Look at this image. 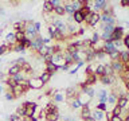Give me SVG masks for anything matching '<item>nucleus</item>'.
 Wrapping results in <instances>:
<instances>
[{
    "label": "nucleus",
    "instance_id": "1",
    "mask_svg": "<svg viewBox=\"0 0 129 121\" xmlns=\"http://www.w3.org/2000/svg\"><path fill=\"white\" fill-rule=\"evenodd\" d=\"M125 35V28L121 26H116L113 32L110 34V42H114V40H122Z\"/></svg>",
    "mask_w": 129,
    "mask_h": 121
},
{
    "label": "nucleus",
    "instance_id": "2",
    "mask_svg": "<svg viewBox=\"0 0 129 121\" xmlns=\"http://www.w3.org/2000/svg\"><path fill=\"white\" fill-rule=\"evenodd\" d=\"M43 82L40 81L39 77H32V78H28V87L34 89V90H39V89L43 87Z\"/></svg>",
    "mask_w": 129,
    "mask_h": 121
},
{
    "label": "nucleus",
    "instance_id": "3",
    "mask_svg": "<svg viewBox=\"0 0 129 121\" xmlns=\"http://www.w3.org/2000/svg\"><path fill=\"white\" fill-rule=\"evenodd\" d=\"M110 66H112L113 73H118V74H121L124 70H128V63L124 65V63H121L118 59H117V60H113V62L110 63Z\"/></svg>",
    "mask_w": 129,
    "mask_h": 121
},
{
    "label": "nucleus",
    "instance_id": "4",
    "mask_svg": "<svg viewBox=\"0 0 129 121\" xmlns=\"http://www.w3.org/2000/svg\"><path fill=\"white\" fill-rule=\"evenodd\" d=\"M100 22H102L104 24H114L116 20H114V16L113 15L102 12V14H100Z\"/></svg>",
    "mask_w": 129,
    "mask_h": 121
},
{
    "label": "nucleus",
    "instance_id": "5",
    "mask_svg": "<svg viewBox=\"0 0 129 121\" xmlns=\"http://www.w3.org/2000/svg\"><path fill=\"white\" fill-rule=\"evenodd\" d=\"M90 117L94 121H105L106 118H105V112H102V110H100V109H94V110H91V114H90Z\"/></svg>",
    "mask_w": 129,
    "mask_h": 121
},
{
    "label": "nucleus",
    "instance_id": "6",
    "mask_svg": "<svg viewBox=\"0 0 129 121\" xmlns=\"http://www.w3.org/2000/svg\"><path fill=\"white\" fill-rule=\"evenodd\" d=\"M46 121H58L59 120V112L58 110H54V112H50L44 116Z\"/></svg>",
    "mask_w": 129,
    "mask_h": 121
},
{
    "label": "nucleus",
    "instance_id": "7",
    "mask_svg": "<svg viewBox=\"0 0 129 121\" xmlns=\"http://www.w3.org/2000/svg\"><path fill=\"white\" fill-rule=\"evenodd\" d=\"M117 98H118V96L116 94V93H110V94H108V98H106V106L108 105H114L117 104Z\"/></svg>",
    "mask_w": 129,
    "mask_h": 121
},
{
    "label": "nucleus",
    "instance_id": "8",
    "mask_svg": "<svg viewBox=\"0 0 129 121\" xmlns=\"http://www.w3.org/2000/svg\"><path fill=\"white\" fill-rule=\"evenodd\" d=\"M100 22V14L98 12H93V15H91V18H90V20H89V26L90 27H94V26H97V23Z\"/></svg>",
    "mask_w": 129,
    "mask_h": 121
},
{
    "label": "nucleus",
    "instance_id": "9",
    "mask_svg": "<svg viewBox=\"0 0 129 121\" xmlns=\"http://www.w3.org/2000/svg\"><path fill=\"white\" fill-rule=\"evenodd\" d=\"M90 114H91V109H90V106H89V105H85V106H82L81 117H82L83 120H86V118H89V117H90Z\"/></svg>",
    "mask_w": 129,
    "mask_h": 121
},
{
    "label": "nucleus",
    "instance_id": "10",
    "mask_svg": "<svg viewBox=\"0 0 129 121\" xmlns=\"http://www.w3.org/2000/svg\"><path fill=\"white\" fill-rule=\"evenodd\" d=\"M71 18H73V22H74L75 24H81V23H83V16L81 15V12H79V11H75L74 14L71 15Z\"/></svg>",
    "mask_w": 129,
    "mask_h": 121
},
{
    "label": "nucleus",
    "instance_id": "11",
    "mask_svg": "<svg viewBox=\"0 0 129 121\" xmlns=\"http://www.w3.org/2000/svg\"><path fill=\"white\" fill-rule=\"evenodd\" d=\"M116 105L120 106L121 109H126V106H128V97H118Z\"/></svg>",
    "mask_w": 129,
    "mask_h": 121
},
{
    "label": "nucleus",
    "instance_id": "12",
    "mask_svg": "<svg viewBox=\"0 0 129 121\" xmlns=\"http://www.w3.org/2000/svg\"><path fill=\"white\" fill-rule=\"evenodd\" d=\"M118 60L121 63L126 65L129 62V52L125 50V51H120V56H118Z\"/></svg>",
    "mask_w": 129,
    "mask_h": 121
},
{
    "label": "nucleus",
    "instance_id": "13",
    "mask_svg": "<svg viewBox=\"0 0 129 121\" xmlns=\"http://www.w3.org/2000/svg\"><path fill=\"white\" fill-rule=\"evenodd\" d=\"M62 56H63V62H64V65H69V66H70L71 63H74L71 54H69L67 51H62Z\"/></svg>",
    "mask_w": 129,
    "mask_h": 121
},
{
    "label": "nucleus",
    "instance_id": "14",
    "mask_svg": "<svg viewBox=\"0 0 129 121\" xmlns=\"http://www.w3.org/2000/svg\"><path fill=\"white\" fill-rule=\"evenodd\" d=\"M20 71V67L18 66V65H12V66L8 69V71H7V75L8 77H12V75H15V74H18V73Z\"/></svg>",
    "mask_w": 129,
    "mask_h": 121
},
{
    "label": "nucleus",
    "instance_id": "15",
    "mask_svg": "<svg viewBox=\"0 0 129 121\" xmlns=\"http://www.w3.org/2000/svg\"><path fill=\"white\" fill-rule=\"evenodd\" d=\"M63 8H64V12H67L69 15H73V14H74V12L77 11L75 8H74V6H73L71 2H70V3H64Z\"/></svg>",
    "mask_w": 129,
    "mask_h": 121
},
{
    "label": "nucleus",
    "instance_id": "16",
    "mask_svg": "<svg viewBox=\"0 0 129 121\" xmlns=\"http://www.w3.org/2000/svg\"><path fill=\"white\" fill-rule=\"evenodd\" d=\"M106 98H108V92L106 90H100L98 92V101H100V104H106Z\"/></svg>",
    "mask_w": 129,
    "mask_h": 121
},
{
    "label": "nucleus",
    "instance_id": "17",
    "mask_svg": "<svg viewBox=\"0 0 129 121\" xmlns=\"http://www.w3.org/2000/svg\"><path fill=\"white\" fill-rule=\"evenodd\" d=\"M75 94H77V89L74 86H70V87L66 89V97H67V98H70V100L74 98Z\"/></svg>",
    "mask_w": 129,
    "mask_h": 121
},
{
    "label": "nucleus",
    "instance_id": "18",
    "mask_svg": "<svg viewBox=\"0 0 129 121\" xmlns=\"http://www.w3.org/2000/svg\"><path fill=\"white\" fill-rule=\"evenodd\" d=\"M6 43L7 44H16L15 42V32H8L6 35Z\"/></svg>",
    "mask_w": 129,
    "mask_h": 121
},
{
    "label": "nucleus",
    "instance_id": "19",
    "mask_svg": "<svg viewBox=\"0 0 129 121\" xmlns=\"http://www.w3.org/2000/svg\"><path fill=\"white\" fill-rule=\"evenodd\" d=\"M95 81H97V77H95L94 74H89V75L86 77V81H85L83 83H85V85H86V86L89 87L90 85H93V83H94Z\"/></svg>",
    "mask_w": 129,
    "mask_h": 121
},
{
    "label": "nucleus",
    "instance_id": "20",
    "mask_svg": "<svg viewBox=\"0 0 129 121\" xmlns=\"http://www.w3.org/2000/svg\"><path fill=\"white\" fill-rule=\"evenodd\" d=\"M24 39H26L24 32H22V31H16V32H15V42H16V43H22Z\"/></svg>",
    "mask_w": 129,
    "mask_h": 121
},
{
    "label": "nucleus",
    "instance_id": "21",
    "mask_svg": "<svg viewBox=\"0 0 129 121\" xmlns=\"http://www.w3.org/2000/svg\"><path fill=\"white\" fill-rule=\"evenodd\" d=\"M114 27H116L114 24H104V26H102V32L110 35L113 32V30H114Z\"/></svg>",
    "mask_w": 129,
    "mask_h": 121
},
{
    "label": "nucleus",
    "instance_id": "22",
    "mask_svg": "<svg viewBox=\"0 0 129 121\" xmlns=\"http://www.w3.org/2000/svg\"><path fill=\"white\" fill-rule=\"evenodd\" d=\"M52 12L56 15V16H63L64 15V8H63V6L60 4V6H56V7H54V10H52Z\"/></svg>",
    "mask_w": 129,
    "mask_h": 121
},
{
    "label": "nucleus",
    "instance_id": "23",
    "mask_svg": "<svg viewBox=\"0 0 129 121\" xmlns=\"http://www.w3.org/2000/svg\"><path fill=\"white\" fill-rule=\"evenodd\" d=\"M52 10H54V7L51 6L50 0H46V2L43 3V11L46 12V14H50V12H52Z\"/></svg>",
    "mask_w": 129,
    "mask_h": 121
},
{
    "label": "nucleus",
    "instance_id": "24",
    "mask_svg": "<svg viewBox=\"0 0 129 121\" xmlns=\"http://www.w3.org/2000/svg\"><path fill=\"white\" fill-rule=\"evenodd\" d=\"M51 75L52 74H50V73H47V71H42V74H40V81H42L43 83H47L48 81H50V78H51Z\"/></svg>",
    "mask_w": 129,
    "mask_h": 121
},
{
    "label": "nucleus",
    "instance_id": "25",
    "mask_svg": "<svg viewBox=\"0 0 129 121\" xmlns=\"http://www.w3.org/2000/svg\"><path fill=\"white\" fill-rule=\"evenodd\" d=\"M56 70H58V67H56L55 65H52L51 62L46 63V70H44V71H47V73H50V74H52V73H55Z\"/></svg>",
    "mask_w": 129,
    "mask_h": 121
},
{
    "label": "nucleus",
    "instance_id": "26",
    "mask_svg": "<svg viewBox=\"0 0 129 121\" xmlns=\"http://www.w3.org/2000/svg\"><path fill=\"white\" fill-rule=\"evenodd\" d=\"M71 108L73 109H79V108H82V105H81V102H79V100L77 98V97H74V98H71Z\"/></svg>",
    "mask_w": 129,
    "mask_h": 121
},
{
    "label": "nucleus",
    "instance_id": "27",
    "mask_svg": "<svg viewBox=\"0 0 129 121\" xmlns=\"http://www.w3.org/2000/svg\"><path fill=\"white\" fill-rule=\"evenodd\" d=\"M114 73H113V70H112V66L110 65H104V75H113Z\"/></svg>",
    "mask_w": 129,
    "mask_h": 121
},
{
    "label": "nucleus",
    "instance_id": "28",
    "mask_svg": "<svg viewBox=\"0 0 129 121\" xmlns=\"http://www.w3.org/2000/svg\"><path fill=\"white\" fill-rule=\"evenodd\" d=\"M125 110V109H121L120 106H117V105H114V108H113V112H112V114L113 116H118L121 117V114H122V112Z\"/></svg>",
    "mask_w": 129,
    "mask_h": 121
},
{
    "label": "nucleus",
    "instance_id": "29",
    "mask_svg": "<svg viewBox=\"0 0 129 121\" xmlns=\"http://www.w3.org/2000/svg\"><path fill=\"white\" fill-rule=\"evenodd\" d=\"M108 56H109L110 59H113V60H117V59H118V56H120V50L112 51L110 54H108Z\"/></svg>",
    "mask_w": 129,
    "mask_h": 121
},
{
    "label": "nucleus",
    "instance_id": "30",
    "mask_svg": "<svg viewBox=\"0 0 129 121\" xmlns=\"http://www.w3.org/2000/svg\"><path fill=\"white\" fill-rule=\"evenodd\" d=\"M100 34L98 32H94V34H93V36H91V39H90V43H91V46L93 44H95V43H98L100 42Z\"/></svg>",
    "mask_w": 129,
    "mask_h": 121
},
{
    "label": "nucleus",
    "instance_id": "31",
    "mask_svg": "<svg viewBox=\"0 0 129 121\" xmlns=\"http://www.w3.org/2000/svg\"><path fill=\"white\" fill-rule=\"evenodd\" d=\"M62 101H63V96H62V94H59V93H55L52 102H62Z\"/></svg>",
    "mask_w": 129,
    "mask_h": 121
},
{
    "label": "nucleus",
    "instance_id": "32",
    "mask_svg": "<svg viewBox=\"0 0 129 121\" xmlns=\"http://www.w3.org/2000/svg\"><path fill=\"white\" fill-rule=\"evenodd\" d=\"M14 50L18 51V52H20V51H24V47L22 46V43H16L15 46H14Z\"/></svg>",
    "mask_w": 129,
    "mask_h": 121
},
{
    "label": "nucleus",
    "instance_id": "33",
    "mask_svg": "<svg viewBox=\"0 0 129 121\" xmlns=\"http://www.w3.org/2000/svg\"><path fill=\"white\" fill-rule=\"evenodd\" d=\"M122 42H124V46L125 47H129V35H124V38H122Z\"/></svg>",
    "mask_w": 129,
    "mask_h": 121
},
{
    "label": "nucleus",
    "instance_id": "34",
    "mask_svg": "<svg viewBox=\"0 0 129 121\" xmlns=\"http://www.w3.org/2000/svg\"><path fill=\"white\" fill-rule=\"evenodd\" d=\"M50 3H51L52 7H56V6H60V4H62L60 0H50Z\"/></svg>",
    "mask_w": 129,
    "mask_h": 121
},
{
    "label": "nucleus",
    "instance_id": "35",
    "mask_svg": "<svg viewBox=\"0 0 129 121\" xmlns=\"http://www.w3.org/2000/svg\"><path fill=\"white\" fill-rule=\"evenodd\" d=\"M7 51H8V47L7 46H4V44H3V46H0V55L6 54Z\"/></svg>",
    "mask_w": 129,
    "mask_h": 121
},
{
    "label": "nucleus",
    "instance_id": "36",
    "mask_svg": "<svg viewBox=\"0 0 129 121\" xmlns=\"http://www.w3.org/2000/svg\"><path fill=\"white\" fill-rule=\"evenodd\" d=\"M34 28L36 30V32L39 34V31H40V23H39V22H35V23H34Z\"/></svg>",
    "mask_w": 129,
    "mask_h": 121
},
{
    "label": "nucleus",
    "instance_id": "37",
    "mask_svg": "<svg viewBox=\"0 0 129 121\" xmlns=\"http://www.w3.org/2000/svg\"><path fill=\"white\" fill-rule=\"evenodd\" d=\"M10 120H11V121H22V120H20V118H19V117L16 116V114H11Z\"/></svg>",
    "mask_w": 129,
    "mask_h": 121
},
{
    "label": "nucleus",
    "instance_id": "38",
    "mask_svg": "<svg viewBox=\"0 0 129 121\" xmlns=\"http://www.w3.org/2000/svg\"><path fill=\"white\" fill-rule=\"evenodd\" d=\"M6 98H7L8 101L14 100V94H12V93H7V94H6Z\"/></svg>",
    "mask_w": 129,
    "mask_h": 121
},
{
    "label": "nucleus",
    "instance_id": "39",
    "mask_svg": "<svg viewBox=\"0 0 129 121\" xmlns=\"http://www.w3.org/2000/svg\"><path fill=\"white\" fill-rule=\"evenodd\" d=\"M69 67H70L69 65H63V66L60 67V70H63V71H67V70H69Z\"/></svg>",
    "mask_w": 129,
    "mask_h": 121
},
{
    "label": "nucleus",
    "instance_id": "40",
    "mask_svg": "<svg viewBox=\"0 0 129 121\" xmlns=\"http://www.w3.org/2000/svg\"><path fill=\"white\" fill-rule=\"evenodd\" d=\"M121 4H122V6L125 7V6H126V4H128V2H126V0H122V2H120Z\"/></svg>",
    "mask_w": 129,
    "mask_h": 121
},
{
    "label": "nucleus",
    "instance_id": "41",
    "mask_svg": "<svg viewBox=\"0 0 129 121\" xmlns=\"http://www.w3.org/2000/svg\"><path fill=\"white\" fill-rule=\"evenodd\" d=\"M3 93V87H2V85H0V94Z\"/></svg>",
    "mask_w": 129,
    "mask_h": 121
}]
</instances>
